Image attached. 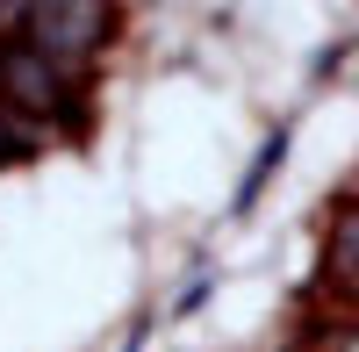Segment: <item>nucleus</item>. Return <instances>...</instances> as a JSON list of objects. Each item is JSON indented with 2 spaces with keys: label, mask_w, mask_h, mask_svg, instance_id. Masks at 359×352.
I'll list each match as a JSON object with an SVG mask.
<instances>
[{
  "label": "nucleus",
  "mask_w": 359,
  "mask_h": 352,
  "mask_svg": "<svg viewBox=\"0 0 359 352\" xmlns=\"http://www.w3.org/2000/svg\"><path fill=\"white\" fill-rule=\"evenodd\" d=\"M22 43H36L50 65L79 72L94 57V43H101V0H29Z\"/></svg>",
  "instance_id": "nucleus-1"
},
{
  "label": "nucleus",
  "mask_w": 359,
  "mask_h": 352,
  "mask_svg": "<svg viewBox=\"0 0 359 352\" xmlns=\"http://www.w3.org/2000/svg\"><path fill=\"white\" fill-rule=\"evenodd\" d=\"M0 101L15 115H65L72 108V86H65V65H50L36 43L22 36H0Z\"/></svg>",
  "instance_id": "nucleus-2"
},
{
  "label": "nucleus",
  "mask_w": 359,
  "mask_h": 352,
  "mask_svg": "<svg viewBox=\"0 0 359 352\" xmlns=\"http://www.w3.org/2000/svg\"><path fill=\"white\" fill-rule=\"evenodd\" d=\"M29 144H36V137H29V130L15 123V108H8V101H0V158H22V151H29Z\"/></svg>",
  "instance_id": "nucleus-3"
},
{
  "label": "nucleus",
  "mask_w": 359,
  "mask_h": 352,
  "mask_svg": "<svg viewBox=\"0 0 359 352\" xmlns=\"http://www.w3.org/2000/svg\"><path fill=\"white\" fill-rule=\"evenodd\" d=\"M338 352H359V338H345V345H338Z\"/></svg>",
  "instance_id": "nucleus-4"
}]
</instances>
